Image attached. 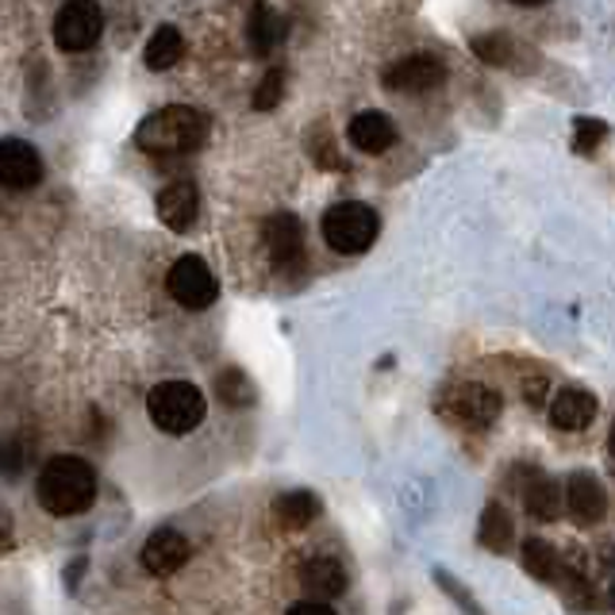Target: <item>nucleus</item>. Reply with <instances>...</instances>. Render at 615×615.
<instances>
[{"instance_id": "nucleus-7", "label": "nucleus", "mask_w": 615, "mask_h": 615, "mask_svg": "<svg viewBox=\"0 0 615 615\" xmlns=\"http://www.w3.org/2000/svg\"><path fill=\"white\" fill-rule=\"evenodd\" d=\"M101 31H104V16H101V8H97L93 0H73V4L58 8L54 43L62 47V51H70V54L89 51V47H97Z\"/></svg>"}, {"instance_id": "nucleus-20", "label": "nucleus", "mask_w": 615, "mask_h": 615, "mask_svg": "<svg viewBox=\"0 0 615 615\" xmlns=\"http://www.w3.org/2000/svg\"><path fill=\"white\" fill-rule=\"evenodd\" d=\"M315 512H320V501H315L312 493H304V488L281 493L278 501H273V520H278L281 527H289V531H296V527H304V523H312Z\"/></svg>"}, {"instance_id": "nucleus-3", "label": "nucleus", "mask_w": 615, "mask_h": 615, "mask_svg": "<svg viewBox=\"0 0 615 615\" xmlns=\"http://www.w3.org/2000/svg\"><path fill=\"white\" fill-rule=\"evenodd\" d=\"M204 393L189 381H162L147 396V415L165 435H189L204 420Z\"/></svg>"}, {"instance_id": "nucleus-1", "label": "nucleus", "mask_w": 615, "mask_h": 615, "mask_svg": "<svg viewBox=\"0 0 615 615\" xmlns=\"http://www.w3.org/2000/svg\"><path fill=\"white\" fill-rule=\"evenodd\" d=\"M204 139H208L204 112H196V108H189V104H165L139 123L135 143L151 158H158V162H178V158H189L201 151Z\"/></svg>"}, {"instance_id": "nucleus-12", "label": "nucleus", "mask_w": 615, "mask_h": 615, "mask_svg": "<svg viewBox=\"0 0 615 615\" xmlns=\"http://www.w3.org/2000/svg\"><path fill=\"white\" fill-rule=\"evenodd\" d=\"M196 212H201V196H196L193 181H173V185L162 189L158 196V215L170 231H189L196 223Z\"/></svg>"}, {"instance_id": "nucleus-11", "label": "nucleus", "mask_w": 615, "mask_h": 615, "mask_svg": "<svg viewBox=\"0 0 615 615\" xmlns=\"http://www.w3.org/2000/svg\"><path fill=\"white\" fill-rule=\"evenodd\" d=\"M185 562H189V538L181 535V531L162 527V531H154V535L147 538V546H143L147 573H154V577H165V573H178Z\"/></svg>"}, {"instance_id": "nucleus-19", "label": "nucleus", "mask_w": 615, "mask_h": 615, "mask_svg": "<svg viewBox=\"0 0 615 615\" xmlns=\"http://www.w3.org/2000/svg\"><path fill=\"white\" fill-rule=\"evenodd\" d=\"M181 54H185V36H181L173 23H162L151 36V43H147V65L158 73L173 70V65L181 62Z\"/></svg>"}, {"instance_id": "nucleus-28", "label": "nucleus", "mask_w": 615, "mask_h": 615, "mask_svg": "<svg viewBox=\"0 0 615 615\" xmlns=\"http://www.w3.org/2000/svg\"><path fill=\"white\" fill-rule=\"evenodd\" d=\"M435 577H438V581H443V588H446V593H451V596H454V601H458V604H462V608H470V615H485V612H481V604H473V601H470V593H462V588H458V585H454V577H451V573H443V569H438V573H435Z\"/></svg>"}, {"instance_id": "nucleus-23", "label": "nucleus", "mask_w": 615, "mask_h": 615, "mask_svg": "<svg viewBox=\"0 0 615 615\" xmlns=\"http://www.w3.org/2000/svg\"><path fill=\"white\" fill-rule=\"evenodd\" d=\"M215 396H220L228 409H246V404H254V385L243 370L231 365V370H223L220 377H215Z\"/></svg>"}, {"instance_id": "nucleus-27", "label": "nucleus", "mask_w": 615, "mask_h": 615, "mask_svg": "<svg viewBox=\"0 0 615 615\" xmlns=\"http://www.w3.org/2000/svg\"><path fill=\"white\" fill-rule=\"evenodd\" d=\"M23 458H28V451H23V443H4L0 446V470L8 473V477H20L23 473Z\"/></svg>"}, {"instance_id": "nucleus-4", "label": "nucleus", "mask_w": 615, "mask_h": 615, "mask_svg": "<svg viewBox=\"0 0 615 615\" xmlns=\"http://www.w3.org/2000/svg\"><path fill=\"white\" fill-rule=\"evenodd\" d=\"M377 228H381L377 212L359 201L335 204L323 215V239H327V246H335L339 254H362L365 246H373Z\"/></svg>"}, {"instance_id": "nucleus-5", "label": "nucleus", "mask_w": 615, "mask_h": 615, "mask_svg": "<svg viewBox=\"0 0 615 615\" xmlns=\"http://www.w3.org/2000/svg\"><path fill=\"white\" fill-rule=\"evenodd\" d=\"M438 412L462 427H493L501 420V393L477 385V381H458L438 393Z\"/></svg>"}, {"instance_id": "nucleus-6", "label": "nucleus", "mask_w": 615, "mask_h": 615, "mask_svg": "<svg viewBox=\"0 0 615 615\" xmlns=\"http://www.w3.org/2000/svg\"><path fill=\"white\" fill-rule=\"evenodd\" d=\"M165 285H170V296L178 301L181 308H189V312H201L220 296V285H215L212 270H208L204 258L196 254H185L173 262L170 278H165Z\"/></svg>"}, {"instance_id": "nucleus-10", "label": "nucleus", "mask_w": 615, "mask_h": 615, "mask_svg": "<svg viewBox=\"0 0 615 615\" xmlns=\"http://www.w3.org/2000/svg\"><path fill=\"white\" fill-rule=\"evenodd\" d=\"M446 78V65L431 54H412V58H401L393 70L385 73V89L393 93H431L435 85H443Z\"/></svg>"}, {"instance_id": "nucleus-17", "label": "nucleus", "mask_w": 615, "mask_h": 615, "mask_svg": "<svg viewBox=\"0 0 615 615\" xmlns=\"http://www.w3.org/2000/svg\"><path fill=\"white\" fill-rule=\"evenodd\" d=\"M301 585L308 588L315 604L331 601V596L346 593V569L335 558H312L301 565Z\"/></svg>"}, {"instance_id": "nucleus-22", "label": "nucleus", "mask_w": 615, "mask_h": 615, "mask_svg": "<svg viewBox=\"0 0 615 615\" xmlns=\"http://www.w3.org/2000/svg\"><path fill=\"white\" fill-rule=\"evenodd\" d=\"M523 569L531 573V577H538V581H554L558 577V551H554L551 543H543V538H527L523 543Z\"/></svg>"}, {"instance_id": "nucleus-9", "label": "nucleus", "mask_w": 615, "mask_h": 615, "mask_svg": "<svg viewBox=\"0 0 615 615\" xmlns=\"http://www.w3.org/2000/svg\"><path fill=\"white\" fill-rule=\"evenodd\" d=\"M43 178V158L31 143L23 139H4L0 143V185L23 193V189H36Z\"/></svg>"}, {"instance_id": "nucleus-25", "label": "nucleus", "mask_w": 615, "mask_h": 615, "mask_svg": "<svg viewBox=\"0 0 615 615\" xmlns=\"http://www.w3.org/2000/svg\"><path fill=\"white\" fill-rule=\"evenodd\" d=\"M281 97H285V70H281V65H273V70L262 78V85H258L254 108H258V112H270V108L281 104Z\"/></svg>"}, {"instance_id": "nucleus-2", "label": "nucleus", "mask_w": 615, "mask_h": 615, "mask_svg": "<svg viewBox=\"0 0 615 615\" xmlns=\"http://www.w3.org/2000/svg\"><path fill=\"white\" fill-rule=\"evenodd\" d=\"M39 504L51 515H78L97 501V473L85 458H51L39 473Z\"/></svg>"}, {"instance_id": "nucleus-18", "label": "nucleus", "mask_w": 615, "mask_h": 615, "mask_svg": "<svg viewBox=\"0 0 615 615\" xmlns=\"http://www.w3.org/2000/svg\"><path fill=\"white\" fill-rule=\"evenodd\" d=\"M246 39H251L254 54H270L273 47L285 39V20H281V12H273L270 4H258L251 12V23H246Z\"/></svg>"}, {"instance_id": "nucleus-29", "label": "nucleus", "mask_w": 615, "mask_h": 615, "mask_svg": "<svg viewBox=\"0 0 615 615\" xmlns=\"http://www.w3.org/2000/svg\"><path fill=\"white\" fill-rule=\"evenodd\" d=\"M523 396H527V404H543L546 401V377H531V381H523Z\"/></svg>"}, {"instance_id": "nucleus-13", "label": "nucleus", "mask_w": 615, "mask_h": 615, "mask_svg": "<svg viewBox=\"0 0 615 615\" xmlns=\"http://www.w3.org/2000/svg\"><path fill=\"white\" fill-rule=\"evenodd\" d=\"M515 477H520L523 504H527V512L535 515V520H554V515H558V481L546 477L535 465H520Z\"/></svg>"}, {"instance_id": "nucleus-30", "label": "nucleus", "mask_w": 615, "mask_h": 615, "mask_svg": "<svg viewBox=\"0 0 615 615\" xmlns=\"http://www.w3.org/2000/svg\"><path fill=\"white\" fill-rule=\"evenodd\" d=\"M289 615H335L327 608V604H315V601H301V604H293L289 608Z\"/></svg>"}, {"instance_id": "nucleus-31", "label": "nucleus", "mask_w": 615, "mask_h": 615, "mask_svg": "<svg viewBox=\"0 0 615 615\" xmlns=\"http://www.w3.org/2000/svg\"><path fill=\"white\" fill-rule=\"evenodd\" d=\"M8 546H12V520H8V515L0 512V554H4Z\"/></svg>"}, {"instance_id": "nucleus-21", "label": "nucleus", "mask_w": 615, "mask_h": 615, "mask_svg": "<svg viewBox=\"0 0 615 615\" xmlns=\"http://www.w3.org/2000/svg\"><path fill=\"white\" fill-rule=\"evenodd\" d=\"M481 546L493 554H504L512 546V520L501 504H488L481 515Z\"/></svg>"}, {"instance_id": "nucleus-26", "label": "nucleus", "mask_w": 615, "mask_h": 615, "mask_svg": "<svg viewBox=\"0 0 615 615\" xmlns=\"http://www.w3.org/2000/svg\"><path fill=\"white\" fill-rule=\"evenodd\" d=\"M604 139V123L601 120H581L577 123V154H593L596 151V143Z\"/></svg>"}, {"instance_id": "nucleus-24", "label": "nucleus", "mask_w": 615, "mask_h": 615, "mask_svg": "<svg viewBox=\"0 0 615 615\" xmlns=\"http://www.w3.org/2000/svg\"><path fill=\"white\" fill-rule=\"evenodd\" d=\"M473 51H477L481 62L488 65H512L515 62V43L504 31H488V36H477L473 39Z\"/></svg>"}, {"instance_id": "nucleus-15", "label": "nucleus", "mask_w": 615, "mask_h": 615, "mask_svg": "<svg viewBox=\"0 0 615 615\" xmlns=\"http://www.w3.org/2000/svg\"><path fill=\"white\" fill-rule=\"evenodd\" d=\"M596 420V396L585 389H558V396H551V423L558 431H581Z\"/></svg>"}, {"instance_id": "nucleus-8", "label": "nucleus", "mask_w": 615, "mask_h": 615, "mask_svg": "<svg viewBox=\"0 0 615 615\" xmlns=\"http://www.w3.org/2000/svg\"><path fill=\"white\" fill-rule=\"evenodd\" d=\"M262 239L278 270H301L304 265V228L293 212H273L262 228Z\"/></svg>"}, {"instance_id": "nucleus-16", "label": "nucleus", "mask_w": 615, "mask_h": 615, "mask_svg": "<svg viewBox=\"0 0 615 615\" xmlns=\"http://www.w3.org/2000/svg\"><path fill=\"white\" fill-rule=\"evenodd\" d=\"M346 135H351V143L359 147V151L381 154V151H389V147L396 143V123L389 120L385 112H362V115H354L351 120Z\"/></svg>"}, {"instance_id": "nucleus-14", "label": "nucleus", "mask_w": 615, "mask_h": 615, "mask_svg": "<svg viewBox=\"0 0 615 615\" xmlns=\"http://www.w3.org/2000/svg\"><path fill=\"white\" fill-rule=\"evenodd\" d=\"M565 504H569L577 523H596L608 512V496H604V485L593 473H573L569 485H565Z\"/></svg>"}]
</instances>
